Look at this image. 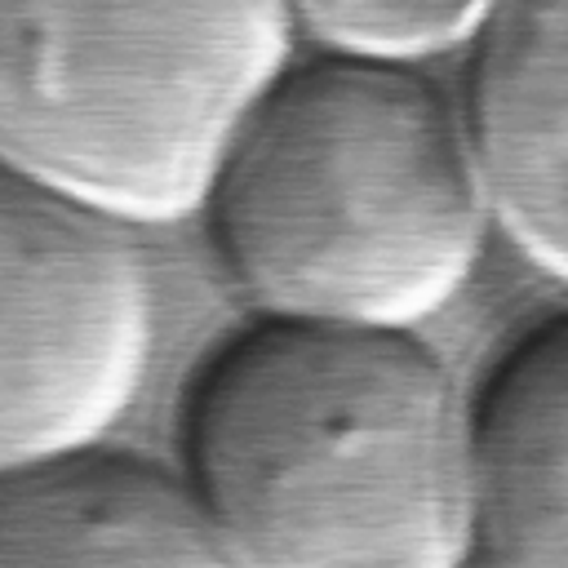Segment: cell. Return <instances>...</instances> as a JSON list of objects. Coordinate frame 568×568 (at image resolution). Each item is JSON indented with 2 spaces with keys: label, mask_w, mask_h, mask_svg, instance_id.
Masks as SVG:
<instances>
[{
  "label": "cell",
  "mask_w": 568,
  "mask_h": 568,
  "mask_svg": "<svg viewBox=\"0 0 568 568\" xmlns=\"http://www.w3.org/2000/svg\"><path fill=\"white\" fill-rule=\"evenodd\" d=\"M466 67V133L493 222L568 288V0H497Z\"/></svg>",
  "instance_id": "cell-5"
},
{
  "label": "cell",
  "mask_w": 568,
  "mask_h": 568,
  "mask_svg": "<svg viewBox=\"0 0 568 568\" xmlns=\"http://www.w3.org/2000/svg\"><path fill=\"white\" fill-rule=\"evenodd\" d=\"M182 475L231 564L453 568L470 550L466 395L417 328L257 311L186 386Z\"/></svg>",
  "instance_id": "cell-1"
},
{
  "label": "cell",
  "mask_w": 568,
  "mask_h": 568,
  "mask_svg": "<svg viewBox=\"0 0 568 568\" xmlns=\"http://www.w3.org/2000/svg\"><path fill=\"white\" fill-rule=\"evenodd\" d=\"M288 40L280 0H0V155L120 226L186 217Z\"/></svg>",
  "instance_id": "cell-3"
},
{
  "label": "cell",
  "mask_w": 568,
  "mask_h": 568,
  "mask_svg": "<svg viewBox=\"0 0 568 568\" xmlns=\"http://www.w3.org/2000/svg\"><path fill=\"white\" fill-rule=\"evenodd\" d=\"M497 0H280L293 31L315 49L430 62L466 49Z\"/></svg>",
  "instance_id": "cell-8"
},
{
  "label": "cell",
  "mask_w": 568,
  "mask_h": 568,
  "mask_svg": "<svg viewBox=\"0 0 568 568\" xmlns=\"http://www.w3.org/2000/svg\"><path fill=\"white\" fill-rule=\"evenodd\" d=\"M151 328L120 222L0 155V462L106 435L146 377Z\"/></svg>",
  "instance_id": "cell-4"
},
{
  "label": "cell",
  "mask_w": 568,
  "mask_h": 568,
  "mask_svg": "<svg viewBox=\"0 0 568 568\" xmlns=\"http://www.w3.org/2000/svg\"><path fill=\"white\" fill-rule=\"evenodd\" d=\"M0 564H231L182 470L71 439L0 462Z\"/></svg>",
  "instance_id": "cell-6"
},
{
  "label": "cell",
  "mask_w": 568,
  "mask_h": 568,
  "mask_svg": "<svg viewBox=\"0 0 568 568\" xmlns=\"http://www.w3.org/2000/svg\"><path fill=\"white\" fill-rule=\"evenodd\" d=\"M475 564H568V306L528 320L466 395Z\"/></svg>",
  "instance_id": "cell-7"
},
{
  "label": "cell",
  "mask_w": 568,
  "mask_h": 568,
  "mask_svg": "<svg viewBox=\"0 0 568 568\" xmlns=\"http://www.w3.org/2000/svg\"><path fill=\"white\" fill-rule=\"evenodd\" d=\"M195 213L257 311L382 328L444 311L493 217L444 84L422 62L337 49L262 84Z\"/></svg>",
  "instance_id": "cell-2"
}]
</instances>
